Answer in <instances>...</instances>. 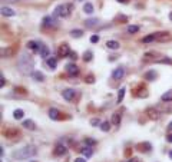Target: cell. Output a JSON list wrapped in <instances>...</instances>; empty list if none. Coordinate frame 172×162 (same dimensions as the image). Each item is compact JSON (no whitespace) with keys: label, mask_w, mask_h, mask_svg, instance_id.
Here are the masks:
<instances>
[{"label":"cell","mask_w":172,"mask_h":162,"mask_svg":"<svg viewBox=\"0 0 172 162\" xmlns=\"http://www.w3.org/2000/svg\"><path fill=\"white\" fill-rule=\"evenodd\" d=\"M19 68L23 73H29V72H32V69H33V59L30 58V56H27L26 53H23V55L20 56Z\"/></svg>","instance_id":"cell-1"},{"label":"cell","mask_w":172,"mask_h":162,"mask_svg":"<svg viewBox=\"0 0 172 162\" xmlns=\"http://www.w3.org/2000/svg\"><path fill=\"white\" fill-rule=\"evenodd\" d=\"M33 155H36V148L34 146H25V148L13 152V158H17V159H26V158Z\"/></svg>","instance_id":"cell-2"},{"label":"cell","mask_w":172,"mask_h":162,"mask_svg":"<svg viewBox=\"0 0 172 162\" xmlns=\"http://www.w3.org/2000/svg\"><path fill=\"white\" fill-rule=\"evenodd\" d=\"M72 9H73L72 4H59V6H56V9H55L53 16H56V17H69Z\"/></svg>","instance_id":"cell-3"},{"label":"cell","mask_w":172,"mask_h":162,"mask_svg":"<svg viewBox=\"0 0 172 162\" xmlns=\"http://www.w3.org/2000/svg\"><path fill=\"white\" fill-rule=\"evenodd\" d=\"M43 27H52V29H55V27L59 26V20L56 19V16H46L45 19H43Z\"/></svg>","instance_id":"cell-4"},{"label":"cell","mask_w":172,"mask_h":162,"mask_svg":"<svg viewBox=\"0 0 172 162\" xmlns=\"http://www.w3.org/2000/svg\"><path fill=\"white\" fill-rule=\"evenodd\" d=\"M66 72H67L69 76H78V75H79V68L75 65V63H67Z\"/></svg>","instance_id":"cell-5"},{"label":"cell","mask_w":172,"mask_h":162,"mask_svg":"<svg viewBox=\"0 0 172 162\" xmlns=\"http://www.w3.org/2000/svg\"><path fill=\"white\" fill-rule=\"evenodd\" d=\"M125 76V69L120 66V68H116L115 70L112 72V78L115 79V80H120V79Z\"/></svg>","instance_id":"cell-6"},{"label":"cell","mask_w":172,"mask_h":162,"mask_svg":"<svg viewBox=\"0 0 172 162\" xmlns=\"http://www.w3.org/2000/svg\"><path fill=\"white\" fill-rule=\"evenodd\" d=\"M69 53H70V49H69V45H60L59 50H58V55H59V58H66L69 56Z\"/></svg>","instance_id":"cell-7"},{"label":"cell","mask_w":172,"mask_h":162,"mask_svg":"<svg viewBox=\"0 0 172 162\" xmlns=\"http://www.w3.org/2000/svg\"><path fill=\"white\" fill-rule=\"evenodd\" d=\"M155 39L159 40V42H165V40L171 39V34L166 32H159V33H155Z\"/></svg>","instance_id":"cell-8"},{"label":"cell","mask_w":172,"mask_h":162,"mask_svg":"<svg viewBox=\"0 0 172 162\" xmlns=\"http://www.w3.org/2000/svg\"><path fill=\"white\" fill-rule=\"evenodd\" d=\"M75 89H65V91L62 92V96L63 99H66V100H72L73 98H75Z\"/></svg>","instance_id":"cell-9"},{"label":"cell","mask_w":172,"mask_h":162,"mask_svg":"<svg viewBox=\"0 0 172 162\" xmlns=\"http://www.w3.org/2000/svg\"><path fill=\"white\" fill-rule=\"evenodd\" d=\"M39 53H40V58H43V59L50 58V50H49V47H47V46H45V45H40Z\"/></svg>","instance_id":"cell-10"},{"label":"cell","mask_w":172,"mask_h":162,"mask_svg":"<svg viewBox=\"0 0 172 162\" xmlns=\"http://www.w3.org/2000/svg\"><path fill=\"white\" fill-rule=\"evenodd\" d=\"M66 146L65 145H58L56 148H55V155L56 156H62V155H65L66 154Z\"/></svg>","instance_id":"cell-11"},{"label":"cell","mask_w":172,"mask_h":162,"mask_svg":"<svg viewBox=\"0 0 172 162\" xmlns=\"http://www.w3.org/2000/svg\"><path fill=\"white\" fill-rule=\"evenodd\" d=\"M1 14L3 16H9V17H13V16H16V12L14 10H12L10 7H1Z\"/></svg>","instance_id":"cell-12"},{"label":"cell","mask_w":172,"mask_h":162,"mask_svg":"<svg viewBox=\"0 0 172 162\" xmlns=\"http://www.w3.org/2000/svg\"><path fill=\"white\" fill-rule=\"evenodd\" d=\"M106 46H108V49H112V50H118L119 49V43L116 42V40H108L106 42Z\"/></svg>","instance_id":"cell-13"},{"label":"cell","mask_w":172,"mask_h":162,"mask_svg":"<svg viewBox=\"0 0 172 162\" xmlns=\"http://www.w3.org/2000/svg\"><path fill=\"white\" fill-rule=\"evenodd\" d=\"M46 63H47V66H49L52 70H55V69H56V66H58V60H56V58H47L46 59Z\"/></svg>","instance_id":"cell-14"},{"label":"cell","mask_w":172,"mask_h":162,"mask_svg":"<svg viewBox=\"0 0 172 162\" xmlns=\"http://www.w3.org/2000/svg\"><path fill=\"white\" fill-rule=\"evenodd\" d=\"M59 110L55 109V108H52V109H49V118L50 119H53V121H58L59 119Z\"/></svg>","instance_id":"cell-15"},{"label":"cell","mask_w":172,"mask_h":162,"mask_svg":"<svg viewBox=\"0 0 172 162\" xmlns=\"http://www.w3.org/2000/svg\"><path fill=\"white\" fill-rule=\"evenodd\" d=\"M161 100H162V102H172V89L165 92V93L161 96Z\"/></svg>","instance_id":"cell-16"},{"label":"cell","mask_w":172,"mask_h":162,"mask_svg":"<svg viewBox=\"0 0 172 162\" xmlns=\"http://www.w3.org/2000/svg\"><path fill=\"white\" fill-rule=\"evenodd\" d=\"M23 126H25L26 129H30V130L36 129V125H34V122H33V121H30V119L25 121V122H23Z\"/></svg>","instance_id":"cell-17"},{"label":"cell","mask_w":172,"mask_h":162,"mask_svg":"<svg viewBox=\"0 0 172 162\" xmlns=\"http://www.w3.org/2000/svg\"><path fill=\"white\" fill-rule=\"evenodd\" d=\"M27 47H29L30 50H33V52H39L40 43H36V42H29V43H27Z\"/></svg>","instance_id":"cell-18"},{"label":"cell","mask_w":172,"mask_h":162,"mask_svg":"<svg viewBox=\"0 0 172 162\" xmlns=\"http://www.w3.org/2000/svg\"><path fill=\"white\" fill-rule=\"evenodd\" d=\"M146 113L149 115V118H152V119H156V118H158V109H156V108H155V109H153V108H149V109L146 110Z\"/></svg>","instance_id":"cell-19"},{"label":"cell","mask_w":172,"mask_h":162,"mask_svg":"<svg viewBox=\"0 0 172 162\" xmlns=\"http://www.w3.org/2000/svg\"><path fill=\"white\" fill-rule=\"evenodd\" d=\"M80 152H82V155L85 156V158H90V156L93 155L92 149L87 148V146H86V148H82V149H80Z\"/></svg>","instance_id":"cell-20"},{"label":"cell","mask_w":172,"mask_h":162,"mask_svg":"<svg viewBox=\"0 0 172 162\" xmlns=\"http://www.w3.org/2000/svg\"><path fill=\"white\" fill-rule=\"evenodd\" d=\"M83 12H85L86 14H92L93 13L92 3H85V4H83Z\"/></svg>","instance_id":"cell-21"},{"label":"cell","mask_w":172,"mask_h":162,"mask_svg":"<svg viewBox=\"0 0 172 162\" xmlns=\"http://www.w3.org/2000/svg\"><path fill=\"white\" fill-rule=\"evenodd\" d=\"M158 109V112H172V106H168V104H162L161 106H158L156 108Z\"/></svg>","instance_id":"cell-22"},{"label":"cell","mask_w":172,"mask_h":162,"mask_svg":"<svg viewBox=\"0 0 172 162\" xmlns=\"http://www.w3.org/2000/svg\"><path fill=\"white\" fill-rule=\"evenodd\" d=\"M155 78H156L155 70H149L145 73V80H155Z\"/></svg>","instance_id":"cell-23"},{"label":"cell","mask_w":172,"mask_h":162,"mask_svg":"<svg viewBox=\"0 0 172 162\" xmlns=\"http://www.w3.org/2000/svg\"><path fill=\"white\" fill-rule=\"evenodd\" d=\"M125 88H120L119 92H118V99H116V104H120L123 100V96H125Z\"/></svg>","instance_id":"cell-24"},{"label":"cell","mask_w":172,"mask_h":162,"mask_svg":"<svg viewBox=\"0 0 172 162\" xmlns=\"http://www.w3.org/2000/svg\"><path fill=\"white\" fill-rule=\"evenodd\" d=\"M33 78L37 80V82H42L43 79H45V76H43V73L42 72H37V70H34L33 72Z\"/></svg>","instance_id":"cell-25"},{"label":"cell","mask_w":172,"mask_h":162,"mask_svg":"<svg viewBox=\"0 0 172 162\" xmlns=\"http://www.w3.org/2000/svg\"><path fill=\"white\" fill-rule=\"evenodd\" d=\"M139 151H142V152H144V151H145V152H148V151H151V148H152V146H151V143H148V142H145V143H141V145H139Z\"/></svg>","instance_id":"cell-26"},{"label":"cell","mask_w":172,"mask_h":162,"mask_svg":"<svg viewBox=\"0 0 172 162\" xmlns=\"http://www.w3.org/2000/svg\"><path fill=\"white\" fill-rule=\"evenodd\" d=\"M23 115H25V112H23L22 109H16L13 112V118H14V119H22Z\"/></svg>","instance_id":"cell-27"},{"label":"cell","mask_w":172,"mask_h":162,"mask_svg":"<svg viewBox=\"0 0 172 162\" xmlns=\"http://www.w3.org/2000/svg\"><path fill=\"white\" fill-rule=\"evenodd\" d=\"M139 30V26H135V25H131V26H128L126 29V32L129 33V34H133V33H136Z\"/></svg>","instance_id":"cell-28"},{"label":"cell","mask_w":172,"mask_h":162,"mask_svg":"<svg viewBox=\"0 0 172 162\" xmlns=\"http://www.w3.org/2000/svg\"><path fill=\"white\" fill-rule=\"evenodd\" d=\"M112 123L113 125H119L120 123V115L119 113H113L112 115Z\"/></svg>","instance_id":"cell-29"},{"label":"cell","mask_w":172,"mask_h":162,"mask_svg":"<svg viewBox=\"0 0 172 162\" xmlns=\"http://www.w3.org/2000/svg\"><path fill=\"white\" fill-rule=\"evenodd\" d=\"M92 56H93V53L90 52V50H87V52L83 53V60H85V62H90V60H92Z\"/></svg>","instance_id":"cell-30"},{"label":"cell","mask_w":172,"mask_h":162,"mask_svg":"<svg viewBox=\"0 0 172 162\" xmlns=\"http://www.w3.org/2000/svg\"><path fill=\"white\" fill-rule=\"evenodd\" d=\"M96 23H98V19H89V20H86L85 22L86 27H93Z\"/></svg>","instance_id":"cell-31"},{"label":"cell","mask_w":172,"mask_h":162,"mask_svg":"<svg viewBox=\"0 0 172 162\" xmlns=\"http://www.w3.org/2000/svg\"><path fill=\"white\" fill-rule=\"evenodd\" d=\"M70 34H72L73 38H80V36L83 34V32H82L80 29H75V30H72V32H70Z\"/></svg>","instance_id":"cell-32"},{"label":"cell","mask_w":172,"mask_h":162,"mask_svg":"<svg viewBox=\"0 0 172 162\" xmlns=\"http://www.w3.org/2000/svg\"><path fill=\"white\" fill-rule=\"evenodd\" d=\"M152 40H156V39H155V33H152V34H149V36L144 38L142 42H144V43H149V42H152Z\"/></svg>","instance_id":"cell-33"},{"label":"cell","mask_w":172,"mask_h":162,"mask_svg":"<svg viewBox=\"0 0 172 162\" xmlns=\"http://www.w3.org/2000/svg\"><path fill=\"white\" fill-rule=\"evenodd\" d=\"M100 129L103 130V132H108V130L111 129V123H109V122H103V123H100Z\"/></svg>","instance_id":"cell-34"},{"label":"cell","mask_w":172,"mask_h":162,"mask_svg":"<svg viewBox=\"0 0 172 162\" xmlns=\"http://www.w3.org/2000/svg\"><path fill=\"white\" fill-rule=\"evenodd\" d=\"M85 143L86 145H89V146H93V145L96 143V141L92 139V138H85Z\"/></svg>","instance_id":"cell-35"},{"label":"cell","mask_w":172,"mask_h":162,"mask_svg":"<svg viewBox=\"0 0 172 162\" xmlns=\"http://www.w3.org/2000/svg\"><path fill=\"white\" fill-rule=\"evenodd\" d=\"M90 125H92V126H99V125H100V119H99V118H93L92 121H90Z\"/></svg>","instance_id":"cell-36"},{"label":"cell","mask_w":172,"mask_h":162,"mask_svg":"<svg viewBox=\"0 0 172 162\" xmlns=\"http://www.w3.org/2000/svg\"><path fill=\"white\" fill-rule=\"evenodd\" d=\"M158 63H168V65H172V59H169V58L161 59V60H158Z\"/></svg>","instance_id":"cell-37"},{"label":"cell","mask_w":172,"mask_h":162,"mask_svg":"<svg viewBox=\"0 0 172 162\" xmlns=\"http://www.w3.org/2000/svg\"><path fill=\"white\" fill-rule=\"evenodd\" d=\"M85 80L87 83H93V82H95V78H93V75H89V76H86Z\"/></svg>","instance_id":"cell-38"},{"label":"cell","mask_w":172,"mask_h":162,"mask_svg":"<svg viewBox=\"0 0 172 162\" xmlns=\"http://www.w3.org/2000/svg\"><path fill=\"white\" fill-rule=\"evenodd\" d=\"M90 42H92V43H98V42H99V36H98V34H93L92 38H90Z\"/></svg>","instance_id":"cell-39"},{"label":"cell","mask_w":172,"mask_h":162,"mask_svg":"<svg viewBox=\"0 0 172 162\" xmlns=\"http://www.w3.org/2000/svg\"><path fill=\"white\" fill-rule=\"evenodd\" d=\"M1 55H3V56H4V55H6V56H10V55H12V49H7V50L3 49V50H1Z\"/></svg>","instance_id":"cell-40"},{"label":"cell","mask_w":172,"mask_h":162,"mask_svg":"<svg viewBox=\"0 0 172 162\" xmlns=\"http://www.w3.org/2000/svg\"><path fill=\"white\" fill-rule=\"evenodd\" d=\"M69 58H70V59H78V53H76V52H70V53H69Z\"/></svg>","instance_id":"cell-41"},{"label":"cell","mask_w":172,"mask_h":162,"mask_svg":"<svg viewBox=\"0 0 172 162\" xmlns=\"http://www.w3.org/2000/svg\"><path fill=\"white\" fill-rule=\"evenodd\" d=\"M4 83H6V79H4V76H3V75H1V78H0V86L3 88V86H4Z\"/></svg>","instance_id":"cell-42"},{"label":"cell","mask_w":172,"mask_h":162,"mask_svg":"<svg viewBox=\"0 0 172 162\" xmlns=\"http://www.w3.org/2000/svg\"><path fill=\"white\" fill-rule=\"evenodd\" d=\"M75 162H86V159H85V158H76Z\"/></svg>","instance_id":"cell-43"},{"label":"cell","mask_w":172,"mask_h":162,"mask_svg":"<svg viewBox=\"0 0 172 162\" xmlns=\"http://www.w3.org/2000/svg\"><path fill=\"white\" fill-rule=\"evenodd\" d=\"M166 141H168V142H171V143H172V134H169V135L166 136Z\"/></svg>","instance_id":"cell-44"},{"label":"cell","mask_w":172,"mask_h":162,"mask_svg":"<svg viewBox=\"0 0 172 162\" xmlns=\"http://www.w3.org/2000/svg\"><path fill=\"white\" fill-rule=\"evenodd\" d=\"M168 130H169V132H171V130H172V121H171V122H169V125H168Z\"/></svg>","instance_id":"cell-45"},{"label":"cell","mask_w":172,"mask_h":162,"mask_svg":"<svg viewBox=\"0 0 172 162\" xmlns=\"http://www.w3.org/2000/svg\"><path fill=\"white\" fill-rule=\"evenodd\" d=\"M119 3H128V0H118Z\"/></svg>","instance_id":"cell-46"},{"label":"cell","mask_w":172,"mask_h":162,"mask_svg":"<svg viewBox=\"0 0 172 162\" xmlns=\"http://www.w3.org/2000/svg\"><path fill=\"white\" fill-rule=\"evenodd\" d=\"M169 20H171V22H172V12H171V13H169Z\"/></svg>","instance_id":"cell-47"},{"label":"cell","mask_w":172,"mask_h":162,"mask_svg":"<svg viewBox=\"0 0 172 162\" xmlns=\"http://www.w3.org/2000/svg\"><path fill=\"white\" fill-rule=\"evenodd\" d=\"M169 158H171V159H172V151H171V152H169Z\"/></svg>","instance_id":"cell-48"},{"label":"cell","mask_w":172,"mask_h":162,"mask_svg":"<svg viewBox=\"0 0 172 162\" xmlns=\"http://www.w3.org/2000/svg\"><path fill=\"white\" fill-rule=\"evenodd\" d=\"M9 2H17V0H9Z\"/></svg>","instance_id":"cell-49"},{"label":"cell","mask_w":172,"mask_h":162,"mask_svg":"<svg viewBox=\"0 0 172 162\" xmlns=\"http://www.w3.org/2000/svg\"><path fill=\"white\" fill-rule=\"evenodd\" d=\"M32 162H36V161H32Z\"/></svg>","instance_id":"cell-50"},{"label":"cell","mask_w":172,"mask_h":162,"mask_svg":"<svg viewBox=\"0 0 172 162\" xmlns=\"http://www.w3.org/2000/svg\"><path fill=\"white\" fill-rule=\"evenodd\" d=\"M128 162H129V161H128Z\"/></svg>","instance_id":"cell-51"}]
</instances>
